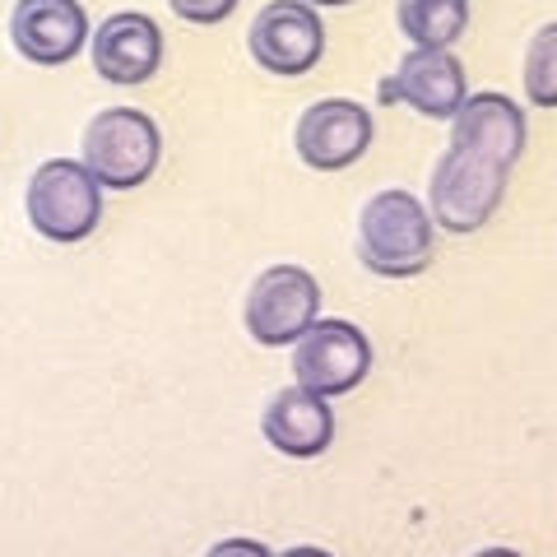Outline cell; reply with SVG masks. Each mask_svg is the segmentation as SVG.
Returning a JSON list of instances; mask_svg holds the SVG:
<instances>
[{
	"label": "cell",
	"mask_w": 557,
	"mask_h": 557,
	"mask_svg": "<svg viewBox=\"0 0 557 557\" xmlns=\"http://www.w3.org/2000/svg\"><path fill=\"white\" fill-rule=\"evenodd\" d=\"M432 214L409 190H376L358 214V260L381 278H413L432 265Z\"/></svg>",
	"instance_id": "1"
},
{
	"label": "cell",
	"mask_w": 557,
	"mask_h": 557,
	"mask_svg": "<svg viewBox=\"0 0 557 557\" xmlns=\"http://www.w3.org/2000/svg\"><path fill=\"white\" fill-rule=\"evenodd\" d=\"M163 159V135L149 112L139 108H108L84 131V168L108 190L145 186Z\"/></svg>",
	"instance_id": "2"
},
{
	"label": "cell",
	"mask_w": 557,
	"mask_h": 557,
	"mask_svg": "<svg viewBox=\"0 0 557 557\" xmlns=\"http://www.w3.org/2000/svg\"><path fill=\"white\" fill-rule=\"evenodd\" d=\"M507 172L483 153H469V149H456L450 145L437 168H432V186H428V214L437 228L446 233H479L487 219L497 214L502 196H507Z\"/></svg>",
	"instance_id": "3"
},
{
	"label": "cell",
	"mask_w": 557,
	"mask_h": 557,
	"mask_svg": "<svg viewBox=\"0 0 557 557\" xmlns=\"http://www.w3.org/2000/svg\"><path fill=\"white\" fill-rule=\"evenodd\" d=\"M28 223L47 242H84L102 223V186L84 159H51L28 182Z\"/></svg>",
	"instance_id": "4"
},
{
	"label": "cell",
	"mask_w": 557,
	"mask_h": 557,
	"mask_svg": "<svg viewBox=\"0 0 557 557\" xmlns=\"http://www.w3.org/2000/svg\"><path fill=\"white\" fill-rule=\"evenodd\" d=\"M321 317V284L302 265H270L247 293V335L265 348L298 344Z\"/></svg>",
	"instance_id": "5"
},
{
	"label": "cell",
	"mask_w": 557,
	"mask_h": 557,
	"mask_svg": "<svg viewBox=\"0 0 557 557\" xmlns=\"http://www.w3.org/2000/svg\"><path fill=\"white\" fill-rule=\"evenodd\" d=\"M372 372V344L354 321H317L293 344V376L302 391L348 395Z\"/></svg>",
	"instance_id": "6"
},
{
	"label": "cell",
	"mask_w": 557,
	"mask_h": 557,
	"mask_svg": "<svg viewBox=\"0 0 557 557\" xmlns=\"http://www.w3.org/2000/svg\"><path fill=\"white\" fill-rule=\"evenodd\" d=\"M247 47L260 70L298 79L325 57V24L317 5H307V0H270L251 20Z\"/></svg>",
	"instance_id": "7"
},
{
	"label": "cell",
	"mask_w": 557,
	"mask_h": 557,
	"mask_svg": "<svg viewBox=\"0 0 557 557\" xmlns=\"http://www.w3.org/2000/svg\"><path fill=\"white\" fill-rule=\"evenodd\" d=\"M293 145H298V159L317 172L354 168L362 153L372 149V112L354 98L311 102V108L298 116Z\"/></svg>",
	"instance_id": "8"
},
{
	"label": "cell",
	"mask_w": 557,
	"mask_h": 557,
	"mask_svg": "<svg viewBox=\"0 0 557 557\" xmlns=\"http://www.w3.org/2000/svg\"><path fill=\"white\" fill-rule=\"evenodd\" d=\"M469 98V79L450 47H413L391 79H381V102H409L432 121H450Z\"/></svg>",
	"instance_id": "9"
},
{
	"label": "cell",
	"mask_w": 557,
	"mask_h": 557,
	"mask_svg": "<svg viewBox=\"0 0 557 557\" xmlns=\"http://www.w3.org/2000/svg\"><path fill=\"white\" fill-rule=\"evenodd\" d=\"M10 42L33 65H65L89 42V14L79 0H20L10 20Z\"/></svg>",
	"instance_id": "10"
},
{
	"label": "cell",
	"mask_w": 557,
	"mask_h": 557,
	"mask_svg": "<svg viewBox=\"0 0 557 557\" xmlns=\"http://www.w3.org/2000/svg\"><path fill=\"white\" fill-rule=\"evenodd\" d=\"M159 65H163V33L149 14L121 10L94 28V70L108 84L131 89V84L159 75Z\"/></svg>",
	"instance_id": "11"
},
{
	"label": "cell",
	"mask_w": 557,
	"mask_h": 557,
	"mask_svg": "<svg viewBox=\"0 0 557 557\" xmlns=\"http://www.w3.org/2000/svg\"><path fill=\"white\" fill-rule=\"evenodd\" d=\"M450 145L511 168L525 153V112L507 94H469L450 116Z\"/></svg>",
	"instance_id": "12"
},
{
	"label": "cell",
	"mask_w": 557,
	"mask_h": 557,
	"mask_svg": "<svg viewBox=\"0 0 557 557\" xmlns=\"http://www.w3.org/2000/svg\"><path fill=\"white\" fill-rule=\"evenodd\" d=\"M260 428H265V442L278 456H293V460H311L335 442V413H330L325 395L302 386L278 391L270 399L265 418H260Z\"/></svg>",
	"instance_id": "13"
},
{
	"label": "cell",
	"mask_w": 557,
	"mask_h": 557,
	"mask_svg": "<svg viewBox=\"0 0 557 557\" xmlns=\"http://www.w3.org/2000/svg\"><path fill=\"white\" fill-rule=\"evenodd\" d=\"M395 20L413 47H456L469 28V0H399Z\"/></svg>",
	"instance_id": "14"
},
{
	"label": "cell",
	"mask_w": 557,
	"mask_h": 557,
	"mask_svg": "<svg viewBox=\"0 0 557 557\" xmlns=\"http://www.w3.org/2000/svg\"><path fill=\"white\" fill-rule=\"evenodd\" d=\"M525 94L534 108H557V20L544 24L525 57Z\"/></svg>",
	"instance_id": "15"
},
{
	"label": "cell",
	"mask_w": 557,
	"mask_h": 557,
	"mask_svg": "<svg viewBox=\"0 0 557 557\" xmlns=\"http://www.w3.org/2000/svg\"><path fill=\"white\" fill-rule=\"evenodd\" d=\"M237 5H242V0H168V10L177 14V20L200 24V28L233 20V10H237Z\"/></svg>",
	"instance_id": "16"
},
{
	"label": "cell",
	"mask_w": 557,
	"mask_h": 557,
	"mask_svg": "<svg viewBox=\"0 0 557 557\" xmlns=\"http://www.w3.org/2000/svg\"><path fill=\"white\" fill-rule=\"evenodd\" d=\"M205 557H270V548L256 544V539H219Z\"/></svg>",
	"instance_id": "17"
},
{
	"label": "cell",
	"mask_w": 557,
	"mask_h": 557,
	"mask_svg": "<svg viewBox=\"0 0 557 557\" xmlns=\"http://www.w3.org/2000/svg\"><path fill=\"white\" fill-rule=\"evenodd\" d=\"M278 557H330L325 548H288V553H278Z\"/></svg>",
	"instance_id": "18"
},
{
	"label": "cell",
	"mask_w": 557,
	"mask_h": 557,
	"mask_svg": "<svg viewBox=\"0 0 557 557\" xmlns=\"http://www.w3.org/2000/svg\"><path fill=\"white\" fill-rule=\"evenodd\" d=\"M307 5H317V10H339V5H354V0H307Z\"/></svg>",
	"instance_id": "19"
},
{
	"label": "cell",
	"mask_w": 557,
	"mask_h": 557,
	"mask_svg": "<svg viewBox=\"0 0 557 557\" xmlns=\"http://www.w3.org/2000/svg\"><path fill=\"white\" fill-rule=\"evenodd\" d=\"M474 557H520L516 548H483V553H474Z\"/></svg>",
	"instance_id": "20"
}]
</instances>
